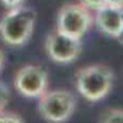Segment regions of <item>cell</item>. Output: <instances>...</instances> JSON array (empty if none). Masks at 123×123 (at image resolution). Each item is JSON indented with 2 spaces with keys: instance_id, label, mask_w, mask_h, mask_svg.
<instances>
[{
  "instance_id": "cell-5",
  "label": "cell",
  "mask_w": 123,
  "mask_h": 123,
  "mask_svg": "<svg viewBox=\"0 0 123 123\" xmlns=\"http://www.w3.org/2000/svg\"><path fill=\"white\" fill-rule=\"evenodd\" d=\"M83 43L81 39L73 38L67 33L54 29L45 38V52L56 64H73L81 55Z\"/></svg>"
},
{
  "instance_id": "cell-15",
  "label": "cell",
  "mask_w": 123,
  "mask_h": 123,
  "mask_svg": "<svg viewBox=\"0 0 123 123\" xmlns=\"http://www.w3.org/2000/svg\"><path fill=\"white\" fill-rule=\"evenodd\" d=\"M116 39H117V41H119V42H120V43L123 45V28H122V32H120V35H119V36H117Z\"/></svg>"
},
{
  "instance_id": "cell-14",
  "label": "cell",
  "mask_w": 123,
  "mask_h": 123,
  "mask_svg": "<svg viewBox=\"0 0 123 123\" xmlns=\"http://www.w3.org/2000/svg\"><path fill=\"white\" fill-rule=\"evenodd\" d=\"M5 64H6V55L5 52L0 49V73H2V70L5 68Z\"/></svg>"
},
{
  "instance_id": "cell-4",
  "label": "cell",
  "mask_w": 123,
  "mask_h": 123,
  "mask_svg": "<svg viewBox=\"0 0 123 123\" xmlns=\"http://www.w3.org/2000/svg\"><path fill=\"white\" fill-rule=\"evenodd\" d=\"M93 25V15L81 3H67L56 13V28L59 32L81 39Z\"/></svg>"
},
{
  "instance_id": "cell-11",
  "label": "cell",
  "mask_w": 123,
  "mask_h": 123,
  "mask_svg": "<svg viewBox=\"0 0 123 123\" xmlns=\"http://www.w3.org/2000/svg\"><path fill=\"white\" fill-rule=\"evenodd\" d=\"M80 3H81L83 6H86L88 10H94V12L107 5L106 0H80Z\"/></svg>"
},
{
  "instance_id": "cell-1",
  "label": "cell",
  "mask_w": 123,
  "mask_h": 123,
  "mask_svg": "<svg viewBox=\"0 0 123 123\" xmlns=\"http://www.w3.org/2000/svg\"><path fill=\"white\" fill-rule=\"evenodd\" d=\"M36 23V12L29 6L7 9L0 18V39L7 46H23L32 36Z\"/></svg>"
},
{
  "instance_id": "cell-9",
  "label": "cell",
  "mask_w": 123,
  "mask_h": 123,
  "mask_svg": "<svg viewBox=\"0 0 123 123\" xmlns=\"http://www.w3.org/2000/svg\"><path fill=\"white\" fill-rule=\"evenodd\" d=\"M0 123H25L20 114L15 111H0Z\"/></svg>"
},
{
  "instance_id": "cell-6",
  "label": "cell",
  "mask_w": 123,
  "mask_h": 123,
  "mask_svg": "<svg viewBox=\"0 0 123 123\" xmlns=\"http://www.w3.org/2000/svg\"><path fill=\"white\" fill-rule=\"evenodd\" d=\"M13 86L20 96L26 98H39L49 86L48 71L36 64L23 65L16 71Z\"/></svg>"
},
{
  "instance_id": "cell-7",
  "label": "cell",
  "mask_w": 123,
  "mask_h": 123,
  "mask_svg": "<svg viewBox=\"0 0 123 123\" xmlns=\"http://www.w3.org/2000/svg\"><path fill=\"white\" fill-rule=\"evenodd\" d=\"M93 23L101 33L116 39L123 28V9L106 5L101 9L96 10Z\"/></svg>"
},
{
  "instance_id": "cell-8",
  "label": "cell",
  "mask_w": 123,
  "mask_h": 123,
  "mask_svg": "<svg viewBox=\"0 0 123 123\" xmlns=\"http://www.w3.org/2000/svg\"><path fill=\"white\" fill-rule=\"evenodd\" d=\"M100 123H123V109H109L101 114Z\"/></svg>"
},
{
  "instance_id": "cell-2",
  "label": "cell",
  "mask_w": 123,
  "mask_h": 123,
  "mask_svg": "<svg viewBox=\"0 0 123 123\" xmlns=\"http://www.w3.org/2000/svg\"><path fill=\"white\" fill-rule=\"evenodd\" d=\"M75 88L87 101L97 103L106 98L114 86V73L104 64H91L75 73Z\"/></svg>"
},
{
  "instance_id": "cell-13",
  "label": "cell",
  "mask_w": 123,
  "mask_h": 123,
  "mask_svg": "<svg viewBox=\"0 0 123 123\" xmlns=\"http://www.w3.org/2000/svg\"><path fill=\"white\" fill-rule=\"evenodd\" d=\"M106 3L110 5V6H114V7L123 9V0H106Z\"/></svg>"
},
{
  "instance_id": "cell-3",
  "label": "cell",
  "mask_w": 123,
  "mask_h": 123,
  "mask_svg": "<svg viewBox=\"0 0 123 123\" xmlns=\"http://www.w3.org/2000/svg\"><path fill=\"white\" fill-rule=\"evenodd\" d=\"M77 109L75 96L64 88L46 90L38 98V111L48 123H65Z\"/></svg>"
},
{
  "instance_id": "cell-12",
  "label": "cell",
  "mask_w": 123,
  "mask_h": 123,
  "mask_svg": "<svg viewBox=\"0 0 123 123\" xmlns=\"http://www.w3.org/2000/svg\"><path fill=\"white\" fill-rule=\"evenodd\" d=\"M26 0H0V5H3L6 9H12V7H18L22 6Z\"/></svg>"
},
{
  "instance_id": "cell-10",
  "label": "cell",
  "mask_w": 123,
  "mask_h": 123,
  "mask_svg": "<svg viewBox=\"0 0 123 123\" xmlns=\"http://www.w3.org/2000/svg\"><path fill=\"white\" fill-rule=\"evenodd\" d=\"M9 101H10V90L3 81H0V111L6 109Z\"/></svg>"
}]
</instances>
